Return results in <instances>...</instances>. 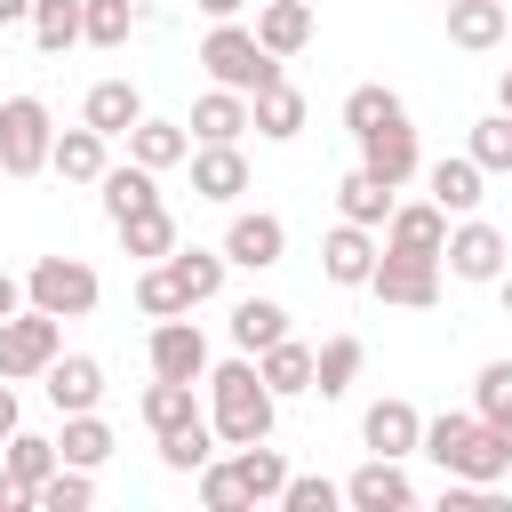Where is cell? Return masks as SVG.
Listing matches in <instances>:
<instances>
[{"instance_id": "1", "label": "cell", "mask_w": 512, "mask_h": 512, "mask_svg": "<svg viewBox=\"0 0 512 512\" xmlns=\"http://www.w3.org/2000/svg\"><path fill=\"white\" fill-rule=\"evenodd\" d=\"M208 424H216V440L224 448H248V440H272V424H280V392L256 376V360L248 352H232V360H208Z\"/></svg>"}, {"instance_id": "2", "label": "cell", "mask_w": 512, "mask_h": 512, "mask_svg": "<svg viewBox=\"0 0 512 512\" xmlns=\"http://www.w3.org/2000/svg\"><path fill=\"white\" fill-rule=\"evenodd\" d=\"M416 456H432L448 480H504L512 472V432L504 424H480L472 408H448V416H424Z\"/></svg>"}, {"instance_id": "3", "label": "cell", "mask_w": 512, "mask_h": 512, "mask_svg": "<svg viewBox=\"0 0 512 512\" xmlns=\"http://www.w3.org/2000/svg\"><path fill=\"white\" fill-rule=\"evenodd\" d=\"M200 64H208V80H216V88H240V96H256V88H272V80H288V72H280V56H272L240 16H232V24H208Z\"/></svg>"}, {"instance_id": "4", "label": "cell", "mask_w": 512, "mask_h": 512, "mask_svg": "<svg viewBox=\"0 0 512 512\" xmlns=\"http://www.w3.org/2000/svg\"><path fill=\"white\" fill-rule=\"evenodd\" d=\"M96 296H104V280H96L88 256H40V264L24 272V304H40V312H56V320H88Z\"/></svg>"}, {"instance_id": "5", "label": "cell", "mask_w": 512, "mask_h": 512, "mask_svg": "<svg viewBox=\"0 0 512 512\" xmlns=\"http://www.w3.org/2000/svg\"><path fill=\"white\" fill-rule=\"evenodd\" d=\"M56 144V120L40 96H0V176H40Z\"/></svg>"}, {"instance_id": "6", "label": "cell", "mask_w": 512, "mask_h": 512, "mask_svg": "<svg viewBox=\"0 0 512 512\" xmlns=\"http://www.w3.org/2000/svg\"><path fill=\"white\" fill-rule=\"evenodd\" d=\"M56 352H64V320H56V312H40V304H16V312L0 320V376H8V384L40 376Z\"/></svg>"}, {"instance_id": "7", "label": "cell", "mask_w": 512, "mask_h": 512, "mask_svg": "<svg viewBox=\"0 0 512 512\" xmlns=\"http://www.w3.org/2000/svg\"><path fill=\"white\" fill-rule=\"evenodd\" d=\"M504 232L488 224V216H456L448 224V248H440V264H448V280H472V288H496L504 280Z\"/></svg>"}, {"instance_id": "8", "label": "cell", "mask_w": 512, "mask_h": 512, "mask_svg": "<svg viewBox=\"0 0 512 512\" xmlns=\"http://www.w3.org/2000/svg\"><path fill=\"white\" fill-rule=\"evenodd\" d=\"M368 296H376V304H400V312H432V304H440V256H400V248H376Z\"/></svg>"}, {"instance_id": "9", "label": "cell", "mask_w": 512, "mask_h": 512, "mask_svg": "<svg viewBox=\"0 0 512 512\" xmlns=\"http://www.w3.org/2000/svg\"><path fill=\"white\" fill-rule=\"evenodd\" d=\"M216 248H224V264H232V272H272V264L288 256V224H280L272 208H240V216L224 224V240H216Z\"/></svg>"}, {"instance_id": "10", "label": "cell", "mask_w": 512, "mask_h": 512, "mask_svg": "<svg viewBox=\"0 0 512 512\" xmlns=\"http://www.w3.org/2000/svg\"><path fill=\"white\" fill-rule=\"evenodd\" d=\"M144 360H152V376H168V384H200V376H208V336H200V320H192V312L152 320Z\"/></svg>"}, {"instance_id": "11", "label": "cell", "mask_w": 512, "mask_h": 512, "mask_svg": "<svg viewBox=\"0 0 512 512\" xmlns=\"http://www.w3.org/2000/svg\"><path fill=\"white\" fill-rule=\"evenodd\" d=\"M352 144H360V168H368L376 184H392V192H400V184H408V176L424 168V152H416V128H408V112H400V120H376V128H360Z\"/></svg>"}, {"instance_id": "12", "label": "cell", "mask_w": 512, "mask_h": 512, "mask_svg": "<svg viewBox=\"0 0 512 512\" xmlns=\"http://www.w3.org/2000/svg\"><path fill=\"white\" fill-rule=\"evenodd\" d=\"M40 392H48L56 416H80V408L104 400V360H96V352H56V360L40 368Z\"/></svg>"}, {"instance_id": "13", "label": "cell", "mask_w": 512, "mask_h": 512, "mask_svg": "<svg viewBox=\"0 0 512 512\" xmlns=\"http://www.w3.org/2000/svg\"><path fill=\"white\" fill-rule=\"evenodd\" d=\"M376 248H384V240H376L368 224H344V216H336V232L320 240V280H328V288H368Z\"/></svg>"}, {"instance_id": "14", "label": "cell", "mask_w": 512, "mask_h": 512, "mask_svg": "<svg viewBox=\"0 0 512 512\" xmlns=\"http://www.w3.org/2000/svg\"><path fill=\"white\" fill-rule=\"evenodd\" d=\"M384 248H400V256H440V248H448V208H440V200H392Z\"/></svg>"}, {"instance_id": "15", "label": "cell", "mask_w": 512, "mask_h": 512, "mask_svg": "<svg viewBox=\"0 0 512 512\" xmlns=\"http://www.w3.org/2000/svg\"><path fill=\"white\" fill-rule=\"evenodd\" d=\"M344 504H352V512H408V504H416V480L400 472V456H368V464L344 480Z\"/></svg>"}, {"instance_id": "16", "label": "cell", "mask_w": 512, "mask_h": 512, "mask_svg": "<svg viewBox=\"0 0 512 512\" xmlns=\"http://www.w3.org/2000/svg\"><path fill=\"white\" fill-rule=\"evenodd\" d=\"M360 440H368V456H416V440H424V416H416V400H368V416H360Z\"/></svg>"}, {"instance_id": "17", "label": "cell", "mask_w": 512, "mask_h": 512, "mask_svg": "<svg viewBox=\"0 0 512 512\" xmlns=\"http://www.w3.org/2000/svg\"><path fill=\"white\" fill-rule=\"evenodd\" d=\"M304 120H312V104H304V88H288V80H272V88L248 96V128H256L264 144H296Z\"/></svg>"}, {"instance_id": "18", "label": "cell", "mask_w": 512, "mask_h": 512, "mask_svg": "<svg viewBox=\"0 0 512 512\" xmlns=\"http://www.w3.org/2000/svg\"><path fill=\"white\" fill-rule=\"evenodd\" d=\"M240 192H248V160H240V144H192V200L232 208Z\"/></svg>"}, {"instance_id": "19", "label": "cell", "mask_w": 512, "mask_h": 512, "mask_svg": "<svg viewBox=\"0 0 512 512\" xmlns=\"http://www.w3.org/2000/svg\"><path fill=\"white\" fill-rule=\"evenodd\" d=\"M48 168H56L64 184H96V176L112 168V136H96L88 120H80V128H56V144H48Z\"/></svg>"}, {"instance_id": "20", "label": "cell", "mask_w": 512, "mask_h": 512, "mask_svg": "<svg viewBox=\"0 0 512 512\" xmlns=\"http://www.w3.org/2000/svg\"><path fill=\"white\" fill-rule=\"evenodd\" d=\"M424 184H432V200H440L448 216H472V208L488 200V168H480L472 152H448V160H432V168H424Z\"/></svg>"}, {"instance_id": "21", "label": "cell", "mask_w": 512, "mask_h": 512, "mask_svg": "<svg viewBox=\"0 0 512 512\" xmlns=\"http://www.w3.org/2000/svg\"><path fill=\"white\" fill-rule=\"evenodd\" d=\"M248 32L288 64V56L312 48V0H256V24H248Z\"/></svg>"}, {"instance_id": "22", "label": "cell", "mask_w": 512, "mask_h": 512, "mask_svg": "<svg viewBox=\"0 0 512 512\" xmlns=\"http://www.w3.org/2000/svg\"><path fill=\"white\" fill-rule=\"evenodd\" d=\"M120 144H128V160H136V168H152V176H160V168H176V160H192V128H184V120H152V112H144Z\"/></svg>"}, {"instance_id": "23", "label": "cell", "mask_w": 512, "mask_h": 512, "mask_svg": "<svg viewBox=\"0 0 512 512\" xmlns=\"http://www.w3.org/2000/svg\"><path fill=\"white\" fill-rule=\"evenodd\" d=\"M80 120H88L96 136H128V128L144 120V96H136V80H96V88L80 96Z\"/></svg>"}, {"instance_id": "24", "label": "cell", "mask_w": 512, "mask_h": 512, "mask_svg": "<svg viewBox=\"0 0 512 512\" xmlns=\"http://www.w3.org/2000/svg\"><path fill=\"white\" fill-rule=\"evenodd\" d=\"M184 128H192V144H240L248 136V96L240 88H208Z\"/></svg>"}, {"instance_id": "25", "label": "cell", "mask_w": 512, "mask_h": 512, "mask_svg": "<svg viewBox=\"0 0 512 512\" xmlns=\"http://www.w3.org/2000/svg\"><path fill=\"white\" fill-rule=\"evenodd\" d=\"M160 264L176 272V288H184V304H192V312H200V304H216V296H224V272H232V264H224V248H168Z\"/></svg>"}, {"instance_id": "26", "label": "cell", "mask_w": 512, "mask_h": 512, "mask_svg": "<svg viewBox=\"0 0 512 512\" xmlns=\"http://www.w3.org/2000/svg\"><path fill=\"white\" fill-rule=\"evenodd\" d=\"M224 328H232V344H240L248 360H256L264 344H280V336H296V328H288V304H272V296H240Z\"/></svg>"}, {"instance_id": "27", "label": "cell", "mask_w": 512, "mask_h": 512, "mask_svg": "<svg viewBox=\"0 0 512 512\" xmlns=\"http://www.w3.org/2000/svg\"><path fill=\"white\" fill-rule=\"evenodd\" d=\"M112 448H120V440H112V424H104L96 408L64 416V432H56V456H64V464H80V472H104V464H112Z\"/></svg>"}, {"instance_id": "28", "label": "cell", "mask_w": 512, "mask_h": 512, "mask_svg": "<svg viewBox=\"0 0 512 512\" xmlns=\"http://www.w3.org/2000/svg\"><path fill=\"white\" fill-rule=\"evenodd\" d=\"M440 8H448V40H456L464 56H480V48L504 40V8H512V0H440Z\"/></svg>"}, {"instance_id": "29", "label": "cell", "mask_w": 512, "mask_h": 512, "mask_svg": "<svg viewBox=\"0 0 512 512\" xmlns=\"http://www.w3.org/2000/svg\"><path fill=\"white\" fill-rule=\"evenodd\" d=\"M96 192H104V216H112V224H120V216H136V208H160V176H152V168H136V160L104 168V176H96Z\"/></svg>"}, {"instance_id": "30", "label": "cell", "mask_w": 512, "mask_h": 512, "mask_svg": "<svg viewBox=\"0 0 512 512\" xmlns=\"http://www.w3.org/2000/svg\"><path fill=\"white\" fill-rule=\"evenodd\" d=\"M336 216L384 232V216H392V184H376L368 168H344V176H336Z\"/></svg>"}, {"instance_id": "31", "label": "cell", "mask_w": 512, "mask_h": 512, "mask_svg": "<svg viewBox=\"0 0 512 512\" xmlns=\"http://www.w3.org/2000/svg\"><path fill=\"white\" fill-rule=\"evenodd\" d=\"M360 360H368L360 336H328V344L312 352V392H320V400H344V392L360 384Z\"/></svg>"}, {"instance_id": "32", "label": "cell", "mask_w": 512, "mask_h": 512, "mask_svg": "<svg viewBox=\"0 0 512 512\" xmlns=\"http://www.w3.org/2000/svg\"><path fill=\"white\" fill-rule=\"evenodd\" d=\"M232 472H240L248 504H280V488H288V456H280L272 440H248V448H232Z\"/></svg>"}, {"instance_id": "33", "label": "cell", "mask_w": 512, "mask_h": 512, "mask_svg": "<svg viewBox=\"0 0 512 512\" xmlns=\"http://www.w3.org/2000/svg\"><path fill=\"white\" fill-rule=\"evenodd\" d=\"M256 376L288 400V392H312V344H296V336H280V344H264L256 352Z\"/></svg>"}, {"instance_id": "34", "label": "cell", "mask_w": 512, "mask_h": 512, "mask_svg": "<svg viewBox=\"0 0 512 512\" xmlns=\"http://www.w3.org/2000/svg\"><path fill=\"white\" fill-rule=\"evenodd\" d=\"M136 408H144L152 440H160V432H176V424H192V416H208V408H200V392H192V384H168V376H152Z\"/></svg>"}, {"instance_id": "35", "label": "cell", "mask_w": 512, "mask_h": 512, "mask_svg": "<svg viewBox=\"0 0 512 512\" xmlns=\"http://www.w3.org/2000/svg\"><path fill=\"white\" fill-rule=\"evenodd\" d=\"M112 232H120V248L144 256V264H160V256L176 248V216H168V208H136V216H120Z\"/></svg>"}, {"instance_id": "36", "label": "cell", "mask_w": 512, "mask_h": 512, "mask_svg": "<svg viewBox=\"0 0 512 512\" xmlns=\"http://www.w3.org/2000/svg\"><path fill=\"white\" fill-rule=\"evenodd\" d=\"M208 456H216V424H208V416H192V424L160 432V472H200Z\"/></svg>"}, {"instance_id": "37", "label": "cell", "mask_w": 512, "mask_h": 512, "mask_svg": "<svg viewBox=\"0 0 512 512\" xmlns=\"http://www.w3.org/2000/svg\"><path fill=\"white\" fill-rule=\"evenodd\" d=\"M88 504H96V472H80V464H56L32 488V512H88Z\"/></svg>"}, {"instance_id": "38", "label": "cell", "mask_w": 512, "mask_h": 512, "mask_svg": "<svg viewBox=\"0 0 512 512\" xmlns=\"http://www.w3.org/2000/svg\"><path fill=\"white\" fill-rule=\"evenodd\" d=\"M32 40H40V56H64V48H80V0H32Z\"/></svg>"}, {"instance_id": "39", "label": "cell", "mask_w": 512, "mask_h": 512, "mask_svg": "<svg viewBox=\"0 0 512 512\" xmlns=\"http://www.w3.org/2000/svg\"><path fill=\"white\" fill-rule=\"evenodd\" d=\"M0 448H8V456H0V472H16V480H32V488H40V480L64 464V456H56V440H40V432H24V424H16Z\"/></svg>"}, {"instance_id": "40", "label": "cell", "mask_w": 512, "mask_h": 512, "mask_svg": "<svg viewBox=\"0 0 512 512\" xmlns=\"http://www.w3.org/2000/svg\"><path fill=\"white\" fill-rule=\"evenodd\" d=\"M128 24H136V0H80V40L88 48H128Z\"/></svg>"}, {"instance_id": "41", "label": "cell", "mask_w": 512, "mask_h": 512, "mask_svg": "<svg viewBox=\"0 0 512 512\" xmlns=\"http://www.w3.org/2000/svg\"><path fill=\"white\" fill-rule=\"evenodd\" d=\"M464 152H472L488 176H512V112H488V120H472Z\"/></svg>"}, {"instance_id": "42", "label": "cell", "mask_w": 512, "mask_h": 512, "mask_svg": "<svg viewBox=\"0 0 512 512\" xmlns=\"http://www.w3.org/2000/svg\"><path fill=\"white\" fill-rule=\"evenodd\" d=\"M472 416L512 432V360H488V368L472 376Z\"/></svg>"}, {"instance_id": "43", "label": "cell", "mask_w": 512, "mask_h": 512, "mask_svg": "<svg viewBox=\"0 0 512 512\" xmlns=\"http://www.w3.org/2000/svg\"><path fill=\"white\" fill-rule=\"evenodd\" d=\"M136 312H144V320H176V312H192L168 264H144V272H136Z\"/></svg>"}, {"instance_id": "44", "label": "cell", "mask_w": 512, "mask_h": 512, "mask_svg": "<svg viewBox=\"0 0 512 512\" xmlns=\"http://www.w3.org/2000/svg\"><path fill=\"white\" fill-rule=\"evenodd\" d=\"M400 112H408V104H400L384 80H360V88L344 96V128H352V136H360V128H376V120H400Z\"/></svg>"}, {"instance_id": "45", "label": "cell", "mask_w": 512, "mask_h": 512, "mask_svg": "<svg viewBox=\"0 0 512 512\" xmlns=\"http://www.w3.org/2000/svg\"><path fill=\"white\" fill-rule=\"evenodd\" d=\"M192 480H200V504H208V512H248V488H240L232 456H208V464H200Z\"/></svg>"}, {"instance_id": "46", "label": "cell", "mask_w": 512, "mask_h": 512, "mask_svg": "<svg viewBox=\"0 0 512 512\" xmlns=\"http://www.w3.org/2000/svg\"><path fill=\"white\" fill-rule=\"evenodd\" d=\"M336 504H344V488L320 472H288V488H280V512H336Z\"/></svg>"}, {"instance_id": "47", "label": "cell", "mask_w": 512, "mask_h": 512, "mask_svg": "<svg viewBox=\"0 0 512 512\" xmlns=\"http://www.w3.org/2000/svg\"><path fill=\"white\" fill-rule=\"evenodd\" d=\"M0 512H32V480H16V472H0Z\"/></svg>"}, {"instance_id": "48", "label": "cell", "mask_w": 512, "mask_h": 512, "mask_svg": "<svg viewBox=\"0 0 512 512\" xmlns=\"http://www.w3.org/2000/svg\"><path fill=\"white\" fill-rule=\"evenodd\" d=\"M16 424H24V400H16V384H8V376H0V440H8V432H16Z\"/></svg>"}, {"instance_id": "49", "label": "cell", "mask_w": 512, "mask_h": 512, "mask_svg": "<svg viewBox=\"0 0 512 512\" xmlns=\"http://www.w3.org/2000/svg\"><path fill=\"white\" fill-rule=\"evenodd\" d=\"M192 8H200V16H208V24H232V16H240V8H248V0H192Z\"/></svg>"}, {"instance_id": "50", "label": "cell", "mask_w": 512, "mask_h": 512, "mask_svg": "<svg viewBox=\"0 0 512 512\" xmlns=\"http://www.w3.org/2000/svg\"><path fill=\"white\" fill-rule=\"evenodd\" d=\"M16 304H24V280H16V272H0V320H8Z\"/></svg>"}, {"instance_id": "51", "label": "cell", "mask_w": 512, "mask_h": 512, "mask_svg": "<svg viewBox=\"0 0 512 512\" xmlns=\"http://www.w3.org/2000/svg\"><path fill=\"white\" fill-rule=\"evenodd\" d=\"M32 16V0H0V24H24Z\"/></svg>"}, {"instance_id": "52", "label": "cell", "mask_w": 512, "mask_h": 512, "mask_svg": "<svg viewBox=\"0 0 512 512\" xmlns=\"http://www.w3.org/2000/svg\"><path fill=\"white\" fill-rule=\"evenodd\" d=\"M496 112H512V64L496 72Z\"/></svg>"}, {"instance_id": "53", "label": "cell", "mask_w": 512, "mask_h": 512, "mask_svg": "<svg viewBox=\"0 0 512 512\" xmlns=\"http://www.w3.org/2000/svg\"><path fill=\"white\" fill-rule=\"evenodd\" d=\"M496 296H504V312H512V272H504V280H496Z\"/></svg>"}, {"instance_id": "54", "label": "cell", "mask_w": 512, "mask_h": 512, "mask_svg": "<svg viewBox=\"0 0 512 512\" xmlns=\"http://www.w3.org/2000/svg\"><path fill=\"white\" fill-rule=\"evenodd\" d=\"M504 40H512V8H504Z\"/></svg>"}]
</instances>
